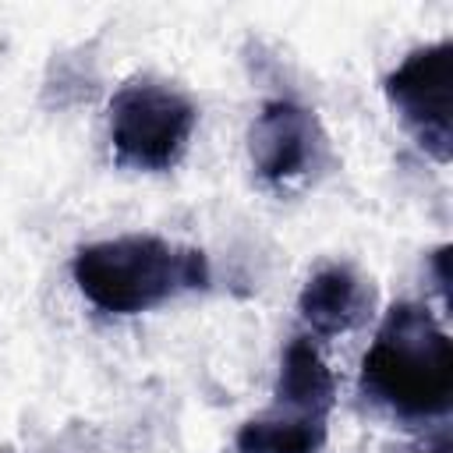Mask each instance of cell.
Here are the masks:
<instances>
[{
    "label": "cell",
    "instance_id": "7a4b0ae2",
    "mask_svg": "<svg viewBox=\"0 0 453 453\" xmlns=\"http://www.w3.org/2000/svg\"><path fill=\"white\" fill-rule=\"evenodd\" d=\"M71 276L85 301L106 315H142L184 290L209 287L202 248L173 244L156 234H120L74 251Z\"/></svg>",
    "mask_w": 453,
    "mask_h": 453
},
{
    "label": "cell",
    "instance_id": "3957f363",
    "mask_svg": "<svg viewBox=\"0 0 453 453\" xmlns=\"http://www.w3.org/2000/svg\"><path fill=\"white\" fill-rule=\"evenodd\" d=\"M198 124V106L152 78L120 85L110 99V145L120 166L159 173L180 163Z\"/></svg>",
    "mask_w": 453,
    "mask_h": 453
},
{
    "label": "cell",
    "instance_id": "ba28073f",
    "mask_svg": "<svg viewBox=\"0 0 453 453\" xmlns=\"http://www.w3.org/2000/svg\"><path fill=\"white\" fill-rule=\"evenodd\" d=\"M326 442V421L269 411L237 428V453H319Z\"/></svg>",
    "mask_w": 453,
    "mask_h": 453
},
{
    "label": "cell",
    "instance_id": "8992f818",
    "mask_svg": "<svg viewBox=\"0 0 453 453\" xmlns=\"http://www.w3.org/2000/svg\"><path fill=\"white\" fill-rule=\"evenodd\" d=\"M372 287L343 262H329L308 276L297 297L301 319L319 336H343L357 329L372 311Z\"/></svg>",
    "mask_w": 453,
    "mask_h": 453
},
{
    "label": "cell",
    "instance_id": "5b68a950",
    "mask_svg": "<svg viewBox=\"0 0 453 453\" xmlns=\"http://www.w3.org/2000/svg\"><path fill=\"white\" fill-rule=\"evenodd\" d=\"M248 156L262 184L290 191L322 170L329 142L315 110L294 99H269L248 127Z\"/></svg>",
    "mask_w": 453,
    "mask_h": 453
},
{
    "label": "cell",
    "instance_id": "277c9868",
    "mask_svg": "<svg viewBox=\"0 0 453 453\" xmlns=\"http://www.w3.org/2000/svg\"><path fill=\"white\" fill-rule=\"evenodd\" d=\"M382 88L418 149L446 166L453 156V42L439 39L411 50Z\"/></svg>",
    "mask_w": 453,
    "mask_h": 453
},
{
    "label": "cell",
    "instance_id": "52a82bcc",
    "mask_svg": "<svg viewBox=\"0 0 453 453\" xmlns=\"http://www.w3.org/2000/svg\"><path fill=\"white\" fill-rule=\"evenodd\" d=\"M333 407H336V379H333L326 357L319 354V347L308 336H294L280 361L273 411L329 421Z\"/></svg>",
    "mask_w": 453,
    "mask_h": 453
},
{
    "label": "cell",
    "instance_id": "9c48e42d",
    "mask_svg": "<svg viewBox=\"0 0 453 453\" xmlns=\"http://www.w3.org/2000/svg\"><path fill=\"white\" fill-rule=\"evenodd\" d=\"M449 258H453V248H449V244H442V248L432 251V276H435V287H439V294H442L446 304H449V283H453V276H449Z\"/></svg>",
    "mask_w": 453,
    "mask_h": 453
},
{
    "label": "cell",
    "instance_id": "6da1fadb",
    "mask_svg": "<svg viewBox=\"0 0 453 453\" xmlns=\"http://www.w3.org/2000/svg\"><path fill=\"white\" fill-rule=\"evenodd\" d=\"M361 396L403 425L442 418L453 403V343L414 301L393 304L361 361Z\"/></svg>",
    "mask_w": 453,
    "mask_h": 453
}]
</instances>
